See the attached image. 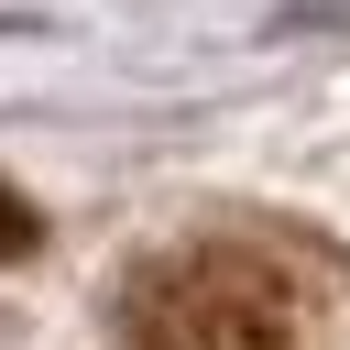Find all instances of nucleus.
<instances>
[{
  "label": "nucleus",
  "instance_id": "1",
  "mask_svg": "<svg viewBox=\"0 0 350 350\" xmlns=\"http://www.w3.org/2000/svg\"><path fill=\"white\" fill-rule=\"evenodd\" d=\"M131 350H328L339 273L284 230H197L120 284Z\"/></svg>",
  "mask_w": 350,
  "mask_h": 350
},
{
  "label": "nucleus",
  "instance_id": "2",
  "mask_svg": "<svg viewBox=\"0 0 350 350\" xmlns=\"http://www.w3.org/2000/svg\"><path fill=\"white\" fill-rule=\"evenodd\" d=\"M33 241H44V208H33V197H22L11 175H0V262H22Z\"/></svg>",
  "mask_w": 350,
  "mask_h": 350
}]
</instances>
